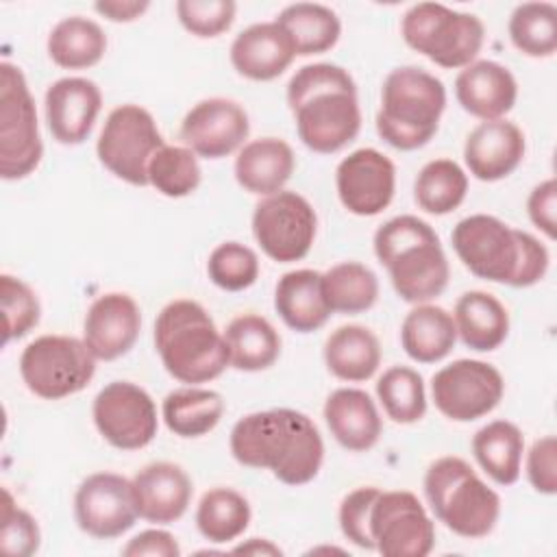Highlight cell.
I'll return each mask as SVG.
<instances>
[{
    "instance_id": "cell-1",
    "label": "cell",
    "mask_w": 557,
    "mask_h": 557,
    "mask_svg": "<svg viewBox=\"0 0 557 557\" xmlns=\"http://www.w3.org/2000/svg\"><path fill=\"white\" fill-rule=\"evenodd\" d=\"M228 446L237 463L270 470L285 485L313 481L324 461V442L313 420L287 407L239 418Z\"/></svg>"
},
{
    "instance_id": "cell-2",
    "label": "cell",
    "mask_w": 557,
    "mask_h": 557,
    "mask_svg": "<svg viewBox=\"0 0 557 557\" xmlns=\"http://www.w3.org/2000/svg\"><path fill=\"white\" fill-rule=\"evenodd\" d=\"M287 104L300 141L320 154L346 148L361 128L357 85L335 63H311L287 83Z\"/></svg>"
},
{
    "instance_id": "cell-3",
    "label": "cell",
    "mask_w": 557,
    "mask_h": 557,
    "mask_svg": "<svg viewBox=\"0 0 557 557\" xmlns=\"http://www.w3.org/2000/svg\"><path fill=\"white\" fill-rule=\"evenodd\" d=\"M374 255L405 302H429L448 285L450 268L440 237L418 215H396L381 224L374 233Z\"/></svg>"
},
{
    "instance_id": "cell-4",
    "label": "cell",
    "mask_w": 557,
    "mask_h": 557,
    "mask_svg": "<svg viewBox=\"0 0 557 557\" xmlns=\"http://www.w3.org/2000/svg\"><path fill=\"white\" fill-rule=\"evenodd\" d=\"M154 348L168 374L189 385L213 381L228 366L224 335L207 309L189 298H176L159 311Z\"/></svg>"
},
{
    "instance_id": "cell-5",
    "label": "cell",
    "mask_w": 557,
    "mask_h": 557,
    "mask_svg": "<svg viewBox=\"0 0 557 557\" xmlns=\"http://www.w3.org/2000/svg\"><path fill=\"white\" fill-rule=\"evenodd\" d=\"M444 109L446 87L437 76L416 65L396 67L381 87L376 133L396 150H418L437 133Z\"/></svg>"
},
{
    "instance_id": "cell-6",
    "label": "cell",
    "mask_w": 557,
    "mask_h": 557,
    "mask_svg": "<svg viewBox=\"0 0 557 557\" xmlns=\"http://www.w3.org/2000/svg\"><path fill=\"white\" fill-rule=\"evenodd\" d=\"M424 496L435 518L468 540L490 535L500 516V496L466 459L455 455L440 457L429 466Z\"/></svg>"
},
{
    "instance_id": "cell-7",
    "label": "cell",
    "mask_w": 557,
    "mask_h": 557,
    "mask_svg": "<svg viewBox=\"0 0 557 557\" xmlns=\"http://www.w3.org/2000/svg\"><path fill=\"white\" fill-rule=\"evenodd\" d=\"M405 44L440 67L457 70L470 65L483 48V22L463 11L437 2H418L400 20Z\"/></svg>"
},
{
    "instance_id": "cell-8",
    "label": "cell",
    "mask_w": 557,
    "mask_h": 557,
    "mask_svg": "<svg viewBox=\"0 0 557 557\" xmlns=\"http://www.w3.org/2000/svg\"><path fill=\"white\" fill-rule=\"evenodd\" d=\"M44 144L37 109L24 72L0 63V174L4 181L26 178L41 161Z\"/></svg>"
},
{
    "instance_id": "cell-9",
    "label": "cell",
    "mask_w": 557,
    "mask_h": 557,
    "mask_svg": "<svg viewBox=\"0 0 557 557\" xmlns=\"http://www.w3.org/2000/svg\"><path fill=\"white\" fill-rule=\"evenodd\" d=\"M20 374L35 396L61 400L89 385L96 374V357L78 337L41 335L22 350Z\"/></svg>"
},
{
    "instance_id": "cell-10",
    "label": "cell",
    "mask_w": 557,
    "mask_h": 557,
    "mask_svg": "<svg viewBox=\"0 0 557 557\" xmlns=\"http://www.w3.org/2000/svg\"><path fill=\"white\" fill-rule=\"evenodd\" d=\"M163 144V135L148 109L120 104L107 115L96 152L113 176L144 187L148 185V163Z\"/></svg>"
},
{
    "instance_id": "cell-11",
    "label": "cell",
    "mask_w": 557,
    "mask_h": 557,
    "mask_svg": "<svg viewBox=\"0 0 557 557\" xmlns=\"http://www.w3.org/2000/svg\"><path fill=\"white\" fill-rule=\"evenodd\" d=\"M450 242L459 261L474 276L516 287L522 252L520 228H511L494 215L474 213L455 224Z\"/></svg>"
},
{
    "instance_id": "cell-12",
    "label": "cell",
    "mask_w": 557,
    "mask_h": 557,
    "mask_svg": "<svg viewBox=\"0 0 557 557\" xmlns=\"http://www.w3.org/2000/svg\"><path fill=\"white\" fill-rule=\"evenodd\" d=\"M318 231V218L311 202L281 189L257 202L252 213V235L261 250L278 263L300 261L309 255Z\"/></svg>"
},
{
    "instance_id": "cell-13",
    "label": "cell",
    "mask_w": 557,
    "mask_h": 557,
    "mask_svg": "<svg viewBox=\"0 0 557 557\" xmlns=\"http://www.w3.org/2000/svg\"><path fill=\"white\" fill-rule=\"evenodd\" d=\"M431 394L442 416L455 422H472L498 407L505 381L498 368L487 361L457 359L433 374Z\"/></svg>"
},
{
    "instance_id": "cell-14",
    "label": "cell",
    "mask_w": 557,
    "mask_h": 557,
    "mask_svg": "<svg viewBox=\"0 0 557 557\" xmlns=\"http://www.w3.org/2000/svg\"><path fill=\"white\" fill-rule=\"evenodd\" d=\"M370 533L374 550L385 557H426L435 546V524L409 490L379 492L370 513Z\"/></svg>"
},
{
    "instance_id": "cell-15",
    "label": "cell",
    "mask_w": 557,
    "mask_h": 557,
    "mask_svg": "<svg viewBox=\"0 0 557 557\" xmlns=\"http://www.w3.org/2000/svg\"><path fill=\"white\" fill-rule=\"evenodd\" d=\"M91 416L98 433L120 450L148 446L159 429L152 396L131 381L107 383L94 398Z\"/></svg>"
},
{
    "instance_id": "cell-16",
    "label": "cell",
    "mask_w": 557,
    "mask_h": 557,
    "mask_svg": "<svg viewBox=\"0 0 557 557\" xmlns=\"http://www.w3.org/2000/svg\"><path fill=\"white\" fill-rule=\"evenodd\" d=\"M74 518L78 529L96 540L124 535L139 518L133 481L115 472L89 474L74 494Z\"/></svg>"
},
{
    "instance_id": "cell-17",
    "label": "cell",
    "mask_w": 557,
    "mask_h": 557,
    "mask_svg": "<svg viewBox=\"0 0 557 557\" xmlns=\"http://www.w3.org/2000/svg\"><path fill=\"white\" fill-rule=\"evenodd\" d=\"M335 185L344 209L361 218L379 215L394 198L396 168L376 148H359L339 161Z\"/></svg>"
},
{
    "instance_id": "cell-18",
    "label": "cell",
    "mask_w": 557,
    "mask_h": 557,
    "mask_svg": "<svg viewBox=\"0 0 557 557\" xmlns=\"http://www.w3.org/2000/svg\"><path fill=\"white\" fill-rule=\"evenodd\" d=\"M248 133V113L228 98L200 100L181 122L183 144L205 159H222L235 152L244 146Z\"/></svg>"
},
{
    "instance_id": "cell-19",
    "label": "cell",
    "mask_w": 557,
    "mask_h": 557,
    "mask_svg": "<svg viewBox=\"0 0 557 557\" xmlns=\"http://www.w3.org/2000/svg\"><path fill=\"white\" fill-rule=\"evenodd\" d=\"M141 331V311L133 296L109 292L98 296L83 322V342L100 361H113L126 355Z\"/></svg>"
},
{
    "instance_id": "cell-20",
    "label": "cell",
    "mask_w": 557,
    "mask_h": 557,
    "mask_svg": "<svg viewBox=\"0 0 557 557\" xmlns=\"http://www.w3.org/2000/svg\"><path fill=\"white\" fill-rule=\"evenodd\" d=\"M48 131L59 144H83L94 131L102 109L100 87L83 76H65L46 89L44 98Z\"/></svg>"
},
{
    "instance_id": "cell-21",
    "label": "cell",
    "mask_w": 557,
    "mask_h": 557,
    "mask_svg": "<svg viewBox=\"0 0 557 557\" xmlns=\"http://www.w3.org/2000/svg\"><path fill=\"white\" fill-rule=\"evenodd\" d=\"M524 133L509 120H487L470 131L463 161L470 174L485 183L507 178L524 159Z\"/></svg>"
},
{
    "instance_id": "cell-22",
    "label": "cell",
    "mask_w": 557,
    "mask_h": 557,
    "mask_svg": "<svg viewBox=\"0 0 557 557\" xmlns=\"http://www.w3.org/2000/svg\"><path fill=\"white\" fill-rule=\"evenodd\" d=\"M133 494L139 518L152 524H170L183 518L191 503L194 485L189 474L172 461H152L133 479Z\"/></svg>"
},
{
    "instance_id": "cell-23",
    "label": "cell",
    "mask_w": 557,
    "mask_h": 557,
    "mask_svg": "<svg viewBox=\"0 0 557 557\" xmlns=\"http://www.w3.org/2000/svg\"><path fill=\"white\" fill-rule=\"evenodd\" d=\"M455 98L463 111L487 122L509 113L518 98L513 74L490 59L472 61L455 78Z\"/></svg>"
},
{
    "instance_id": "cell-24",
    "label": "cell",
    "mask_w": 557,
    "mask_h": 557,
    "mask_svg": "<svg viewBox=\"0 0 557 557\" xmlns=\"http://www.w3.org/2000/svg\"><path fill=\"white\" fill-rule=\"evenodd\" d=\"M296 50L283 26L259 22L244 28L231 44V63L244 78L274 81L294 61Z\"/></svg>"
},
{
    "instance_id": "cell-25",
    "label": "cell",
    "mask_w": 557,
    "mask_h": 557,
    "mask_svg": "<svg viewBox=\"0 0 557 557\" xmlns=\"http://www.w3.org/2000/svg\"><path fill=\"white\" fill-rule=\"evenodd\" d=\"M324 420L339 446L352 453L370 450L383 431L379 409L368 392L339 387L324 403Z\"/></svg>"
},
{
    "instance_id": "cell-26",
    "label": "cell",
    "mask_w": 557,
    "mask_h": 557,
    "mask_svg": "<svg viewBox=\"0 0 557 557\" xmlns=\"http://www.w3.org/2000/svg\"><path fill=\"white\" fill-rule=\"evenodd\" d=\"M296 168L294 150L278 137H259L244 144L235 157L237 183L257 196H270L283 189Z\"/></svg>"
},
{
    "instance_id": "cell-27",
    "label": "cell",
    "mask_w": 557,
    "mask_h": 557,
    "mask_svg": "<svg viewBox=\"0 0 557 557\" xmlns=\"http://www.w3.org/2000/svg\"><path fill=\"white\" fill-rule=\"evenodd\" d=\"M274 309L296 333L322 329L331 315L322 294V272L309 268L285 272L274 289Z\"/></svg>"
},
{
    "instance_id": "cell-28",
    "label": "cell",
    "mask_w": 557,
    "mask_h": 557,
    "mask_svg": "<svg viewBox=\"0 0 557 557\" xmlns=\"http://www.w3.org/2000/svg\"><path fill=\"white\" fill-rule=\"evenodd\" d=\"M453 320L457 337L476 352L496 350L509 333V313L505 305L481 289H470L457 298Z\"/></svg>"
},
{
    "instance_id": "cell-29",
    "label": "cell",
    "mask_w": 557,
    "mask_h": 557,
    "mask_svg": "<svg viewBox=\"0 0 557 557\" xmlns=\"http://www.w3.org/2000/svg\"><path fill=\"white\" fill-rule=\"evenodd\" d=\"M457 342L453 315L437 305H416L400 324V344L409 359L418 363H435L450 355Z\"/></svg>"
},
{
    "instance_id": "cell-30",
    "label": "cell",
    "mask_w": 557,
    "mask_h": 557,
    "mask_svg": "<svg viewBox=\"0 0 557 557\" xmlns=\"http://www.w3.org/2000/svg\"><path fill=\"white\" fill-rule=\"evenodd\" d=\"M324 363L329 372L342 381H368L381 366L379 337L368 326L344 324L326 337Z\"/></svg>"
},
{
    "instance_id": "cell-31",
    "label": "cell",
    "mask_w": 557,
    "mask_h": 557,
    "mask_svg": "<svg viewBox=\"0 0 557 557\" xmlns=\"http://www.w3.org/2000/svg\"><path fill=\"white\" fill-rule=\"evenodd\" d=\"M472 455L494 483L513 485L522 470L524 435L509 420H492L472 435Z\"/></svg>"
},
{
    "instance_id": "cell-32",
    "label": "cell",
    "mask_w": 557,
    "mask_h": 557,
    "mask_svg": "<svg viewBox=\"0 0 557 557\" xmlns=\"http://www.w3.org/2000/svg\"><path fill=\"white\" fill-rule=\"evenodd\" d=\"M222 335L228 350V366L235 370H268L281 355V335L263 315H237L228 322Z\"/></svg>"
},
{
    "instance_id": "cell-33",
    "label": "cell",
    "mask_w": 557,
    "mask_h": 557,
    "mask_svg": "<svg viewBox=\"0 0 557 557\" xmlns=\"http://www.w3.org/2000/svg\"><path fill=\"white\" fill-rule=\"evenodd\" d=\"M224 413V398L207 387H178L161 403L165 426L178 437H202L218 426Z\"/></svg>"
},
{
    "instance_id": "cell-34",
    "label": "cell",
    "mask_w": 557,
    "mask_h": 557,
    "mask_svg": "<svg viewBox=\"0 0 557 557\" xmlns=\"http://www.w3.org/2000/svg\"><path fill=\"white\" fill-rule=\"evenodd\" d=\"M276 22L289 35L298 57L329 52L342 35V22L337 13L331 7L318 2L287 4L276 15Z\"/></svg>"
},
{
    "instance_id": "cell-35",
    "label": "cell",
    "mask_w": 557,
    "mask_h": 557,
    "mask_svg": "<svg viewBox=\"0 0 557 557\" xmlns=\"http://www.w3.org/2000/svg\"><path fill=\"white\" fill-rule=\"evenodd\" d=\"M46 48L59 67L85 70L100 63L104 57L107 35L98 22L83 15H70L52 26Z\"/></svg>"
},
{
    "instance_id": "cell-36",
    "label": "cell",
    "mask_w": 557,
    "mask_h": 557,
    "mask_svg": "<svg viewBox=\"0 0 557 557\" xmlns=\"http://www.w3.org/2000/svg\"><path fill=\"white\" fill-rule=\"evenodd\" d=\"M252 511L244 494L233 487H213L202 494L196 509L200 535L213 544L237 540L250 524Z\"/></svg>"
},
{
    "instance_id": "cell-37",
    "label": "cell",
    "mask_w": 557,
    "mask_h": 557,
    "mask_svg": "<svg viewBox=\"0 0 557 557\" xmlns=\"http://www.w3.org/2000/svg\"><path fill=\"white\" fill-rule=\"evenodd\" d=\"M322 294L331 313H361L376 302L379 278L359 261H342L322 274Z\"/></svg>"
},
{
    "instance_id": "cell-38",
    "label": "cell",
    "mask_w": 557,
    "mask_h": 557,
    "mask_svg": "<svg viewBox=\"0 0 557 557\" xmlns=\"http://www.w3.org/2000/svg\"><path fill=\"white\" fill-rule=\"evenodd\" d=\"M468 194V174L453 159H433L422 165L413 183L418 207L431 215L455 211Z\"/></svg>"
},
{
    "instance_id": "cell-39",
    "label": "cell",
    "mask_w": 557,
    "mask_h": 557,
    "mask_svg": "<svg viewBox=\"0 0 557 557\" xmlns=\"http://www.w3.org/2000/svg\"><path fill=\"white\" fill-rule=\"evenodd\" d=\"M509 39L527 57L544 59L557 50V7L553 2H522L511 11Z\"/></svg>"
},
{
    "instance_id": "cell-40",
    "label": "cell",
    "mask_w": 557,
    "mask_h": 557,
    "mask_svg": "<svg viewBox=\"0 0 557 557\" xmlns=\"http://www.w3.org/2000/svg\"><path fill=\"white\" fill-rule=\"evenodd\" d=\"M376 396L387 418L398 424H413L426 413L424 379L413 368H387L376 381Z\"/></svg>"
},
{
    "instance_id": "cell-41",
    "label": "cell",
    "mask_w": 557,
    "mask_h": 557,
    "mask_svg": "<svg viewBox=\"0 0 557 557\" xmlns=\"http://www.w3.org/2000/svg\"><path fill=\"white\" fill-rule=\"evenodd\" d=\"M202 172L196 152L187 146L163 144L148 163V185L168 198H183L196 191Z\"/></svg>"
},
{
    "instance_id": "cell-42",
    "label": "cell",
    "mask_w": 557,
    "mask_h": 557,
    "mask_svg": "<svg viewBox=\"0 0 557 557\" xmlns=\"http://www.w3.org/2000/svg\"><path fill=\"white\" fill-rule=\"evenodd\" d=\"M207 274L224 292L248 289L259 276L257 252L239 242H224L211 250Z\"/></svg>"
},
{
    "instance_id": "cell-43",
    "label": "cell",
    "mask_w": 557,
    "mask_h": 557,
    "mask_svg": "<svg viewBox=\"0 0 557 557\" xmlns=\"http://www.w3.org/2000/svg\"><path fill=\"white\" fill-rule=\"evenodd\" d=\"M0 305L4 315V331H2L4 344H9L11 339L24 337L39 324L41 305L37 300V294L17 276H11V274L0 276Z\"/></svg>"
},
{
    "instance_id": "cell-44",
    "label": "cell",
    "mask_w": 557,
    "mask_h": 557,
    "mask_svg": "<svg viewBox=\"0 0 557 557\" xmlns=\"http://www.w3.org/2000/svg\"><path fill=\"white\" fill-rule=\"evenodd\" d=\"M41 533L37 520L22 507L15 505L11 492L2 487L0 507V548L13 557H30L37 553Z\"/></svg>"
},
{
    "instance_id": "cell-45",
    "label": "cell",
    "mask_w": 557,
    "mask_h": 557,
    "mask_svg": "<svg viewBox=\"0 0 557 557\" xmlns=\"http://www.w3.org/2000/svg\"><path fill=\"white\" fill-rule=\"evenodd\" d=\"M233 0H178L176 15L183 28L196 37H218L235 22Z\"/></svg>"
},
{
    "instance_id": "cell-46",
    "label": "cell",
    "mask_w": 557,
    "mask_h": 557,
    "mask_svg": "<svg viewBox=\"0 0 557 557\" xmlns=\"http://www.w3.org/2000/svg\"><path fill=\"white\" fill-rule=\"evenodd\" d=\"M379 487L366 485L348 492L339 505V529L348 542L359 548L374 550V540L370 533V513L379 496Z\"/></svg>"
},
{
    "instance_id": "cell-47",
    "label": "cell",
    "mask_w": 557,
    "mask_h": 557,
    "mask_svg": "<svg viewBox=\"0 0 557 557\" xmlns=\"http://www.w3.org/2000/svg\"><path fill=\"white\" fill-rule=\"evenodd\" d=\"M527 479L540 494L553 496L557 492V440L544 435L535 440L527 453Z\"/></svg>"
},
{
    "instance_id": "cell-48",
    "label": "cell",
    "mask_w": 557,
    "mask_h": 557,
    "mask_svg": "<svg viewBox=\"0 0 557 557\" xmlns=\"http://www.w3.org/2000/svg\"><path fill=\"white\" fill-rule=\"evenodd\" d=\"M529 220L548 237L557 235V183L555 178H546L535 185L527 198Z\"/></svg>"
},
{
    "instance_id": "cell-49",
    "label": "cell",
    "mask_w": 557,
    "mask_h": 557,
    "mask_svg": "<svg viewBox=\"0 0 557 557\" xmlns=\"http://www.w3.org/2000/svg\"><path fill=\"white\" fill-rule=\"evenodd\" d=\"M122 555H126V557H141V555L178 557L181 546L170 531L146 529V531L137 533L133 540H128V544L122 548Z\"/></svg>"
},
{
    "instance_id": "cell-50",
    "label": "cell",
    "mask_w": 557,
    "mask_h": 557,
    "mask_svg": "<svg viewBox=\"0 0 557 557\" xmlns=\"http://www.w3.org/2000/svg\"><path fill=\"white\" fill-rule=\"evenodd\" d=\"M150 2L146 0H113V2H96L94 9L111 22H133L148 11Z\"/></svg>"
},
{
    "instance_id": "cell-51",
    "label": "cell",
    "mask_w": 557,
    "mask_h": 557,
    "mask_svg": "<svg viewBox=\"0 0 557 557\" xmlns=\"http://www.w3.org/2000/svg\"><path fill=\"white\" fill-rule=\"evenodd\" d=\"M233 553H252V555H281V548L274 546L272 542L268 540H261V537H250L246 544L242 546H235Z\"/></svg>"
}]
</instances>
